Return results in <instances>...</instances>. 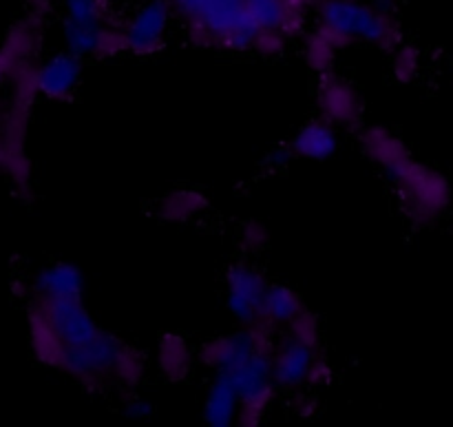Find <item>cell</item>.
<instances>
[{
	"mask_svg": "<svg viewBox=\"0 0 453 427\" xmlns=\"http://www.w3.org/2000/svg\"><path fill=\"white\" fill-rule=\"evenodd\" d=\"M314 29L326 35L336 51L354 43H365L380 51H394L403 43V31L394 13L365 0H314Z\"/></svg>",
	"mask_w": 453,
	"mask_h": 427,
	"instance_id": "6da1fadb",
	"label": "cell"
},
{
	"mask_svg": "<svg viewBox=\"0 0 453 427\" xmlns=\"http://www.w3.org/2000/svg\"><path fill=\"white\" fill-rule=\"evenodd\" d=\"M319 115L334 127L361 128L363 97L349 80L341 78L334 71L321 74L317 87Z\"/></svg>",
	"mask_w": 453,
	"mask_h": 427,
	"instance_id": "5b68a950",
	"label": "cell"
},
{
	"mask_svg": "<svg viewBox=\"0 0 453 427\" xmlns=\"http://www.w3.org/2000/svg\"><path fill=\"white\" fill-rule=\"evenodd\" d=\"M239 394L224 372H217L203 401V421L212 427H228L237 419Z\"/></svg>",
	"mask_w": 453,
	"mask_h": 427,
	"instance_id": "5bb4252c",
	"label": "cell"
},
{
	"mask_svg": "<svg viewBox=\"0 0 453 427\" xmlns=\"http://www.w3.org/2000/svg\"><path fill=\"white\" fill-rule=\"evenodd\" d=\"M317 353L319 350L308 348V345L299 344L290 337L277 341L274 350L270 353V368H273V381L277 390L296 392V390L303 388L310 363Z\"/></svg>",
	"mask_w": 453,
	"mask_h": 427,
	"instance_id": "ba28073f",
	"label": "cell"
},
{
	"mask_svg": "<svg viewBox=\"0 0 453 427\" xmlns=\"http://www.w3.org/2000/svg\"><path fill=\"white\" fill-rule=\"evenodd\" d=\"M290 151L295 158L301 159H323L332 158L339 149V131L326 118H312L296 131V136L290 140Z\"/></svg>",
	"mask_w": 453,
	"mask_h": 427,
	"instance_id": "8fae6325",
	"label": "cell"
},
{
	"mask_svg": "<svg viewBox=\"0 0 453 427\" xmlns=\"http://www.w3.org/2000/svg\"><path fill=\"white\" fill-rule=\"evenodd\" d=\"M230 377L234 390L239 394V401L246 397H252L257 392H264L268 388H277L273 381V368H270V354L255 353L234 366L230 372H224Z\"/></svg>",
	"mask_w": 453,
	"mask_h": 427,
	"instance_id": "9a60e30c",
	"label": "cell"
},
{
	"mask_svg": "<svg viewBox=\"0 0 453 427\" xmlns=\"http://www.w3.org/2000/svg\"><path fill=\"white\" fill-rule=\"evenodd\" d=\"M84 60L69 51H60L38 62V91L49 102H71L82 82Z\"/></svg>",
	"mask_w": 453,
	"mask_h": 427,
	"instance_id": "52a82bcc",
	"label": "cell"
},
{
	"mask_svg": "<svg viewBox=\"0 0 453 427\" xmlns=\"http://www.w3.org/2000/svg\"><path fill=\"white\" fill-rule=\"evenodd\" d=\"M102 25H87V22L65 20L62 25V40H65V51L73 53L78 58L96 56L97 35H100Z\"/></svg>",
	"mask_w": 453,
	"mask_h": 427,
	"instance_id": "ffe728a7",
	"label": "cell"
},
{
	"mask_svg": "<svg viewBox=\"0 0 453 427\" xmlns=\"http://www.w3.org/2000/svg\"><path fill=\"white\" fill-rule=\"evenodd\" d=\"M303 301L292 288L281 283H270L264 301V319L274 328H286L303 310Z\"/></svg>",
	"mask_w": 453,
	"mask_h": 427,
	"instance_id": "ac0fdd59",
	"label": "cell"
},
{
	"mask_svg": "<svg viewBox=\"0 0 453 427\" xmlns=\"http://www.w3.org/2000/svg\"><path fill=\"white\" fill-rule=\"evenodd\" d=\"M336 49L332 47L330 40L326 35L319 34L317 29H312L310 34H303V60L314 74H327V71H334L336 62Z\"/></svg>",
	"mask_w": 453,
	"mask_h": 427,
	"instance_id": "44dd1931",
	"label": "cell"
},
{
	"mask_svg": "<svg viewBox=\"0 0 453 427\" xmlns=\"http://www.w3.org/2000/svg\"><path fill=\"white\" fill-rule=\"evenodd\" d=\"M332 379H334V368H332V363L327 361L323 354H314L312 363H310V370H308V379H305V385L312 390H319V388H327V385L332 384Z\"/></svg>",
	"mask_w": 453,
	"mask_h": 427,
	"instance_id": "83f0119b",
	"label": "cell"
},
{
	"mask_svg": "<svg viewBox=\"0 0 453 427\" xmlns=\"http://www.w3.org/2000/svg\"><path fill=\"white\" fill-rule=\"evenodd\" d=\"M31 295L35 299H82V270L69 261H56L51 266H44L31 282Z\"/></svg>",
	"mask_w": 453,
	"mask_h": 427,
	"instance_id": "9c48e42d",
	"label": "cell"
},
{
	"mask_svg": "<svg viewBox=\"0 0 453 427\" xmlns=\"http://www.w3.org/2000/svg\"><path fill=\"white\" fill-rule=\"evenodd\" d=\"M119 345L122 341L118 337L100 328V332L91 341L75 345V348H66L62 372H66L88 392H97L109 384Z\"/></svg>",
	"mask_w": 453,
	"mask_h": 427,
	"instance_id": "7a4b0ae2",
	"label": "cell"
},
{
	"mask_svg": "<svg viewBox=\"0 0 453 427\" xmlns=\"http://www.w3.org/2000/svg\"><path fill=\"white\" fill-rule=\"evenodd\" d=\"M286 330H288L286 337L308 345V348L319 350V345H321V323H319L317 314L310 313L308 308L301 310V313L288 323Z\"/></svg>",
	"mask_w": 453,
	"mask_h": 427,
	"instance_id": "603a6c76",
	"label": "cell"
},
{
	"mask_svg": "<svg viewBox=\"0 0 453 427\" xmlns=\"http://www.w3.org/2000/svg\"><path fill=\"white\" fill-rule=\"evenodd\" d=\"M173 18H175V12H173L171 0H149L137 7L133 16L122 22L128 53L146 58L162 51L166 47Z\"/></svg>",
	"mask_w": 453,
	"mask_h": 427,
	"instance_id": "277c9868",
	"label": "cell"
},
{
	"mask_svg": "<svg viewBox=\"0 0 453 427\" xmlns=\"http://www.w3.org/2000/svg\"><path fill=\"white\" fill-rule=\"evenodd\" d=\"M394 75H396L401 82H410L411 78L418 71V53L414 47H405V44H398L394 49Z\"/></svg>",
	"mask_w": 453,
	"mask_h": 427,
	"instance_id": "484cf974",
	"label": "cell"
},
{
	"mask_svg": "<svg viewBox=\"0 0 453 427\" xmlns=\"http://www.w3.org/2000/svg\"><path fill=\"white\" fill-rule=\"evenodd\" d=\"M211 208L206 195L197 189H177L164 195L155 206L159 220L171 221V224H184V221L197 220L199 215Z\"/></svg>",
	"mask_w": 453,
	"mask_h": 427,
	"instance_id": "e0dca14e",
	"label": "cell"
},
{
	"mask_svg": "<svg viewBox=\"0 0 453 427\" xmlns=\"http://www.w3.org/2000/svg\"><path fill=\"white\" fill-rule=\"evenodd\" d=\"M119 53H128L127 34L122 25H102L97 35L96 56L93 58H115Z\"/></svg>",
	"mask_w": 453,
	"mask_h": 427,
	"instance_id": "cb8c5ba5",
	"label": "cell"
},
{
	"mask_svg": "<svg viewBox=\"0 0 453 427\" xmlns=\"http://www.w3.org/2000/svg\"><path fill=\"white\" fill-rule=\"evenodd\" d=\"M124 415L131 416V419H149L153 415V403L149 399L140 397V394H131L124 401Z\"/></svg>",
	"mask_w": 453,
	"mask_h": 427,
	"instance_id": "f546056e",
	"label": "cell"
},
{
	"mask_svg": "<svg viewBox=\"0 0 453 427\" xmlns=\"http://www.w3.org/2000/svg\"><path fill=\"white\" fill-rule=\"evenodd\" d=\"M268 277L250 261H234L226 270V306L243 328L264 319Z\"/></svg>",
	"mask_w": 453,
	"mask_h": 427,
	"instance_id": "3957f363",
	"label": "cell"
},
{
	"mask_svg": "<svg viewBox=\"0 0 453 427\" xmlns=\"http://www.w3.org/2000/svg\"><path fill=\"white\" fill-rule=\"evenodd\" d=\"M274 399H277V388H268L264 392H257L252 397H246L239 401L237 419L234 423L239 427H257L265 419L268 410L273 408Z\"/></svg>",
	"mask_w": 453,
	"mask_h": 427,
	"instance_id": "7402d4cb",
	"label": "cell"
},
{
	"mask_svg": "<svg viewBox=\"0 0 453 427\" xmlns=\"http://www.w3.org/2000/svg\"><path fill=\"white\" fill-rule=\"evenodd\" d=\"M27 326H29V341L34 357L42 366L51 368V370H62L66 359V344L60 339V335L53 330L51 323L42 317V313L35 306H29Z\"/></svg>",
	"mask_w": 453,
	"mask_h": 427,
	"instance_id": "7c38bea8",
	"label": "cell"
},
{
	"mask_svg": "<svg viewBox=\"0 0 453 427\" xmlns=\"http://www.w3.org/2000/svg\"><path fill=\"white\" fill-rule=\"evenodd\" d=\"M31 306L42 313V317L65 341L66 348L87 344L100 332V326L82 299H35L34 297Z\"/></svg>",
	"mask_w": 453,
	"mask_h": 427,
	"instance_id": "8992f818",
	"label": "cell"
},
{
	"mask_svg": "<svg viewBox=\"0 0 453 427\" xmlns=\"http://www.w3.org/2000/svg\"><path fill=\"white\" fill-rule=\"evenodd\" d=\"M146 375V359L133 345L122 344L118 350V357H115L113 370H111V379L118 381L124 388L133 390L142 384Z\"/></svg>",
	"mask_w": 453,
	"mask_h": 427,
	"instance_id": "d6986e66",
	"label": "cell"
},
{
	"mask_svg": "<svg viewBox=\"0 0 453 427\" xmlns=\"http://www.w3.org/2000/svg\"><path fill=\"white\" fill-rule=\"evenodd\" d=\"M0 120H3V111H0ZM3 153H4V146H3V131H0V162H3Z\"/></svg>",
	"mask_w": 453,
	"mask_h": 427,
	"instance_id": "1f68e13d",
	"label": "cell"
},
{
	"mask_svg": "<svg viewBox=\"0 0 453 427\" xmlns=\"http://www.w3.org/2000/svg\"><path fill=\"white\" fill-rule=\"evenodd\" d=\"M242 244H243V248L250 252L265 251L270 244L268 226L261 224L259 220H248L246 224L242 226Z\"/></svg>",
	"mask_w": 453,
	"mask_h": 427,
	"instance_id": "4316f807",
	"label": "cell"
},
{
	"mask_svg": "<svg viewBox=\"0 0 453 427\" xmlns=\"http://www.w3.org/2000/svg\"><path fill=\"white\" fill-rule=\"evenodd\" d=\"M195 353L188 341L175 332H166L157 341V370L171 384H181L190 377Z\"/></svg>",
	"mask_w": 453,
	"mask_h": 427,
	"instance_id": "4fadbf2b",
	"label": "cell"
},
{
	"mask_svg": "<svg viewBox=\"0 0 453 427\" xmlns=\"http://www.w3.org/2000/svg\"><path fill=\"white\" fill-rule=\"evenodd\" d=\"M255 345H252L250 337H248L246 328L233 335H221L215 339L206 341L202 348L195 353L199 366L208 368V370L217 372H230L234 366L246 361L250 354H255Z\"/></svg>",
	"mask_w": 453,
	"mask_h": 427,
	"instance_id": "30bf717a",
	"label": "cell"
},
{
	"mask_svg": "<svg viewBox=\"0 0 453 427\" xmlns=\"http://www.w3.org/2000/svg\"><path fill=\"white\" fill-rule=\"evenodd\" d=\"M292 410H295L296 416L301 419H310L319 412V401L312 392H299L292 401Z\"/></svg>",
	"mask_w": 453,
	"mask_h": 427,
	"instance_id": "4dcf8cb0",
	"label": "cell"
},
{
	"mask_svg": "<svg viewBox=\"0 0 453 427\" xmlns=\"http://www.w3.org/2000/svg\"><path fill=\"white\" fill-rule=\"evenodd\" d=\"M288 38L279 29H259L252 38L250 49L264 58H277L286 51Z\"/></svg>",
	"mask_w": 453,
	"mask_h": 427,
	"instance_id": "d4e9b609",
	"label": "cell"
},
{
	"mask_svg": "<svg viewBox=\"0 0 453 427\" xmlns=\"http://www.w3.org/2000/svg\"><path fill=\"white\" fill-rule=\"evenodd\" d=\"M292 158H295V155H292L290 146H274L273 151H268V153H265L264 168L265 171H273V173L283 171V168L292 162Z\"/></svg>",
	"mask_w": 453,
	"mask_h": 427,
	"instance_id": "f1b7e54d",
	"label": "cell"
},
{
	"mask_svg": "<svg viewBox=\"0 0 453 427\" xmlns=\"http://www.w3.org/2000/svg\"><path fill=\"white\" fill-rule=\"evenodd\" d=\"M358 140H361V146L367 158L374 164H379L383 171H389V168L396 167L398 162H403L410 155V151L405 149L401 137L394 136L389 128L365 127L361 128Z\"/></svg>",
	"mask_w": 453,
	"mask_h": 427,
	"instance_id": "2e32d148",
	"label": "cell"
}]
</instances>
